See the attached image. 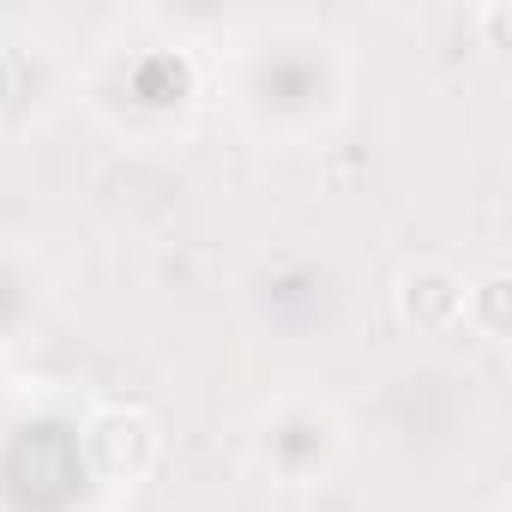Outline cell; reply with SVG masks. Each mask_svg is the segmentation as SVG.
<instances>
[{"label":"cell","mask_w":512,"mask_h":512,"mask_svg":"<svg viewBox=\"0 0 512 512\" xmlns=\"http://www.w3.org/2000/svg\"><path fill=\"white\" fill-rule=\"evenodd\" d=\"M253 452H260V464H266L284 488H314V482L332 476V464L344 458V422H338V410L320 404V398H278V404L260 416Z\"/></svg>","instance_id":"obj_1"},{"label":"cell","mask_w":512,"mask_h":512,"mask_svg":"<svg viewBox=\"0 0 512 512\" xmlns=\"http://www.w3.org/2000/svg\"><path fill=\"white\" fill-rule=\"evenodd\" d=\"M79 446L103 482H145L163 458V428L145 404H103V410H91Z\"/></svg>","instance_id":"obj_2"},{"label":"cell","mask_w":512,"mask_h":512,"mask_svg":"<svg viewBox=\"0 0 512 512\" xmlns=\"http://www.w3.org/2000/svg\"><path fill=\"white\" fill-rule=\"evenodd\" d=\"M392 314L404 332L416 338H440V332H458L464 326V278L440 260H422V266H404L398 284H392Z\"/></svg>","instance_id":"obj_3"},{"label":"cell","mask_w":512,"mask_h":512,"mask_svg":"<svg viewBox=\"0 0 512 512\" xmlns=\"http://www.w3.org/2000/svg\"><path fill=\"white\" fill-rule=\"evenodd\" d=\"M464 326L488 344H500L512 332V272H488V278L464 284Z\"/></svg>","instance_id":"obj_4"},{"label":"cell","mask_w":512,"mask_h":512,"mask_svg":"<svg viewBox=\"0 0 512 512\" xmlns=\"http://www.w3.org/2000/svg\"><path fill=\"white\" fill-rule=\"evenodd\" d=\"M476 25H482L488 49H506V31H512V7H506V0H488V7L476 13Z\"/></svg>","instance_id":"obj_5"},{"label":"cell","mask_w":512,"mask_h":512,"mask_svg":"<svg viewBox=\"0 0 512 512\" xmlns=\"http://www.w3.org/2000/svg\"><path fill=\"white\" fill-rule=\"evenodd\" d=\"M7 97H13V61L0 55V109H7Z\"/></svg>","instance_id":"obj_6"}]
</instances>
